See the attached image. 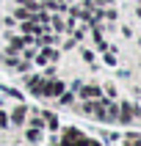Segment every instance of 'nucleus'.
Instances as JSON below:
<instances>
[{
    "label": "nucleus",
    "mask_w": 141,
    "mask_h": 146,
    "mask_svg": "<svg viewBox=\"0 0 141 146\" xmlns=\"http://www.w3.org/2000/svg\"><path fill=\"white\" fill-rule=\"evenodd\" d=\"M61 88H64L61 83H50L47 88H44V94H50V97H53V94H61Z\"/></svg>",
    "instance_id": "obj_1"
},
{
    "label": "nucleus",
    "mask_w": 141,
    "mask_h": 146,
    "mask_svg": "<svg viewBox=\"0 0 141 146\" xmlns=\"http://www.w3.org/2000/svg\"><path fill=\"white\" fill-rule=\"evenodd\" d=\"M22 119H25V110H22V108H19V110H14V116H11V121H14V124H19Z\"/></svg>",
    "instance_id": "obj_2"
},
{
    "label": "nucleus",
    "mask_w": 141,
    "mask_h": 146,
    "mask_svg": "<svg viewBox=\"0 0 141 146\" xmlns=\"http://www.w3.org/2000/svg\"><path fill=\"white\" fill-rule=\"evenodd\" d=\"M130 116H133V110H130V105H124V108H122V121L127 124V121H130Z\"/></svg>",
    "instance_id": "obj_3"
},
{
    "label": "nucleus",
    "mask_w": 141,
    "mask_h": 146,
    "mask_svg": "<svg viewBox=\"0 0 141 146\" xmlns=\"http://www.w3.org/2000/svg\"><path fill=\"white\" fill-rule=\"evenodd\" d=\"M100 88H83V97H97Z\"/></svg>",
    "instance_id": "obj_4"
},
{
    "label": "nucleus",
    "mask_w": 141,
    "mask_h": 146,
    "mask_svg": "<svg viewBox=\"0 0 141 146\" xmlns=\"http://www.w3.org/2000/svg\"><path fill=\"white\" fill-rule=\"evenodd\" d=\"M0 127H6V116L0 113Z\"/></svg>",
    "instance_id": "obj_5"
},
{
    "label": "nucleus",
    "mask_w": 141,
    "mask_h": 146,
    "mask_svg": "<svg viewBox=\"0 0 141 146\" xmlns=\"http://www.w3.org/2000/svg\"><path fill=\"white\" fill-rule=\"evenodd\" d=\"M124 146H141V141H133V143H124Z\"/></svg>",
    "instance_id": "obj_6"
}]
</instances>
